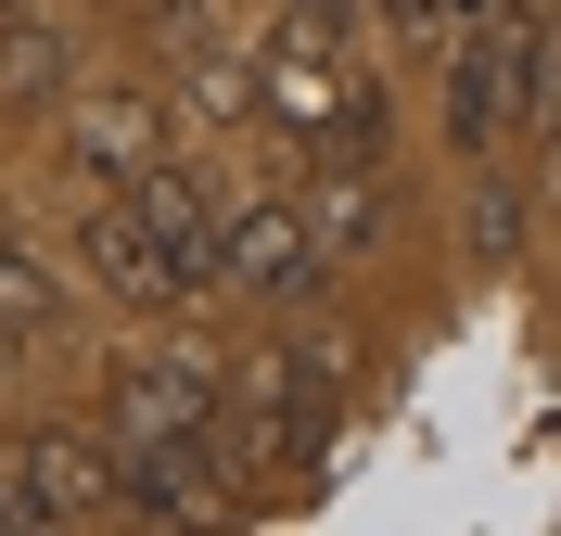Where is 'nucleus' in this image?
I'll return each instance as SVG.
<instances>
[{
    "instance_id": "obj_1",
    "label": "nucleus",
    "mask_w": 561,
    "mask_h": 536,
    "mask_svg": "<svg viewBox=\"0 0 561 536\" xmlns=\"http://www.w3.org/2000/svg\"><path fill=\"white\" fill-rule=\"evenodd\" d=\"M90 282L128 294V307H153V320L230 294V282H217V192H205V167L115 179L103 205H90Z\"/></svg>"
},
{
    "instance_id": "obj_2",
    "label": "nucleus",
    "mask_w": 561,
    "mask_h": 536,
    "mask_svg": "<svg viewBox=\"0 0 561 536\" xmlns=\"http://www.w3.org/2000/svg\"><path fill=\"white\" fill-rule=\"evenodd\" d=\"M332 422H345V345H268V357L230 370V447H243V472H319Z\"/></svg>"
},
{
    "instance_id": "obj_3",
    "label": "nucleus",
    "mask_w": 561,
    "mask_h": 536,
    "mask_svg": "<svg viewBox=\"0 0 561 536\" xmlns=\"http://www.w3.org/2000/svg\"><path fill=\"white\" fill-rule=\"evenodd\" d=\"M65 536V524H128V447L115 434H77V422H51V434H13L0 447V536Z\"/></svg>"
},
{
    "instance_id": "obj_4",
    "label": "nucleus",
    "mask_w": 561,
    "mask_h": 536,
    "mask_svg": "<svg viewBox=\"0 0 561 536\" xmlns=\"http://www.w3.org/2000/svg\"><path fill=\"white\" fill-rule=\"evenodd\" d=\"M217 282L243 307H319L332 294V230L294 192H217Z\"/></svg>"
},
{
    "instance_id": "obj_5",
    "label": "nucleus",
    "mask_w": 561,
    "mask_h": 536,
    "mask_svg": "<svg viewBox=\"0 0 561 536\" xmlns=\"http://www.w3.org/2000/svg\"><path fill=\"white\" fill-rule=\"evenodd\" d=\"M103 434L140 460H167V447H217L230 434V370H205V357H128L103 384Z\"/></svg>"
},
{
    "instance_id": "obj_6",
    "label": "nucleus",
    "mask_w": 561,
    "mask_h": 536,
    "mask_svg": "<svg viewBox=\"0 0 561 536\" xmlns=\"http://www.w3.org/2000/svg\"><path fill=\"white\" fill-rule=\"evenodd\" d=\"M243 77H255V103H268L280 128H307V141L357 103V90H370V77H357V38L319 26V13H268V38H255Z\"/></svg>"
},
{
    "instance_id": "obj_7",
    "label": "nucleus",
    "mask_w": 561,
    "mask_h": 536,
    "mask_svg": "<svg viewBox=\"0 0 561 536\" xmlns=\"http://www.w3.org/2000/svg\"><path fill=\"white\" fill-rule=\"evenodd\" d=\"M65 141H77L90 179H140V167H153V103L103 77V90H77V103H65Z\"/></svg>"
},
{
    "instance_id": "obj_8",
    "label": "nucleus",
    "mask_w": 561,
    "mask_h": 536,
    "mask_svg": "<svg viewBox=\"0 0 561 536\" xmlns=\"http://www.w3.org/2000/svg\"><path fill=\"white\" fill-rule=\"evenodd\" d=\"M0 103H38V115L77 103V52L51 26H0Z\"/></svg>"
},
{
    "instance_id": "obj_9",
    "label": "nucleus",
    "mask_w": 561,
    "mask_h": 536,
    "mask_svg": "<svg viewBox=\"0 0 561 536\" xmlns=\"http://www.w3.org/2000/svg\"><path fill=\"white\" fill-rule=\"evenodd\" d=\"M524 243V192L511 179H472V255H511Z\"/></svg>"
},
{
    "instance_id": "obj_10",
    "label": "nucleus",
    "mask_w": 561,
    "mask_h": 536,
    "mask_svg": "<svg viewBox=\"0 0 561 536\" xmlns=\"http://www.w3.org/2000/svg\"><path fill=\"white\" fill-rule=\"evenodd\" d=\"M485 13H497V0H396V26H409V38H472V26H485Z\"/></svg>"
},
{
    "instance_id": "obj_11",
    "label": "nucleus",
    "mask_w": 561,
    "mask_h": 536,
    "mask_svg": "<svg viewBox=\"0 0 561 536\" xmlns=\"http://www.w3.org/2000/svg\"><path fill=\"white\" fill-rule=\"evenodd\" d=\"M280 13H319V26H345V38H357V13H370V0H280Z\"/></svg>"
},
{
    "instance_id": "obj_12",
    "label": "nucleus",
    "mask_w": 561,
    "mask_h": 536,
    "mask_svg": "<svg viewBox=\"0 0 561 536\" xmlns=\"http://www.w3.org/2000/svg\"><path fill=\"white\" fill-rule=\"evenodd\" d=\"M0 13H26V0H0Z\"/></svg>"
}]
</instances>
